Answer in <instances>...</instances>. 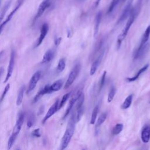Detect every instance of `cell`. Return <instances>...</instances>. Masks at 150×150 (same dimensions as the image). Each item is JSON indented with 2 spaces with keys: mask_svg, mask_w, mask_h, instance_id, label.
<instances>
[{
  "mask_svg": "<svg viewBox=\"0 0 150 150\" xmlns=\"http://www.w3.org/2000/svg\"><path fill=\"white\" fill-rule=\"evenodd\" d=\"M141 3H142V0H139L138 2L135 4V6L132 8L131 14L129 16V18L128 19V21L127 22L124 28L122 30L121 33L118 36L117 38V48L119 49L121 46V43L124 39L126 37L128 30H129L131 25L134 23L135 18H137V15H138L140 9H141Z\"/></svg>",
  "mask_w": 150,
  "mask_h": 150,
  "instance_id": "cell-1",
  "label": "cell"
},
{
  "mask_svg": "<svg viewBox=\"0 0 150 150\" xmlns=\"http://www.w3.org/2000/svg\"><path fill=\"white\" fill-rule=\"evenodd\" d=\"M76 122L75 120V115L74 114H72L71 115V117L69 119L66 129L65 131V132L61 141V144H60L61 149H64L68 146L74 132Z\"/></svg>",
  "mask_w": 150,
  "mask_h": 150,
  "instance_id": "cell-2",
  "label": "cell"
},
{
  "mask_svg": "<svg viewBox=\"0 0 150 150\" xmlns=\"http://www.w3.org/2000/svg\"><path fill=\"white\" fill-rule=\"evenodd\" d=\"M80 69H81V65L79 63H77L76 64L74 65V66L70 72L68 78L66 81V83L64 86V89L68 88L73 83V82L76 80V77H77L80 72Z\"/></svg>",
  "mask_w": 150,
  "mask_h": 150,
  "instance_id": "cell-3",
  "label": "cell"
},
{
  "mask_svg": "<svg viewBox=\"0 0 150 150\" xmlns=\"http://www.w3.org/2000/svg\"><path fill=\"white\" fill-rule=\"evenodd\" d=\"M134 0H128L127 2V4L121 13V15H120V18H118L117 21V23H120L124 21H125L126 19H127L131 12L132 11V5L133 3Z\"/></svg>",
  "mask_w": 150,
  "mask_h": 150,
  "instance_id": "cell-4",
  "label": "cell"
},
{
  "mask_svg": "<svg viewBox=\"0 0 150 150\" xmlns=\"http://www.w3.org/2000/svg\"><path fill=\"white\" fill-rule=\"evenodd\" d=\"M15 59V53L14 50H12L11 53V56H10V59H9L8 66L7 68V73H6V77H5V79L4 83L7 82V81L11 77V75L12 74L13 68H14Z\"/></svg>",
  "mask_w": 150,
  "mask_h": 150,
  "instance_id": "cell-5",
  "label": "cell"
},
{
  "mask_svg": "<svg viewBox=\"0 0 150 150\" xmlns=\"http://www.w3.org/2000/svg\"><path fill=\"white\" fill-rule=\"evenodd\" d=\"M40 76H41V73H40V71H39L35 72L33 74L28 84V88L26 91L27 94L30 93L35 88L37 83L38 82V81L40 78Z\"/></svg>",
  "mask_w": 150,
  "mask_h": 150,
  "instance_id": "cell-6",
  "label": "cell"
},
{
  "mask_svg": "<svg viewBox=\"0 0 150 150\" xmlns=\"http://www.w3.org/2000/svg\"><path fill=\"white\" fill-rule=\"evenodd\" d=\"M24 113L22 111H20L18 115L17 118H16V124L14 126L13 129V132L12 134L18 135V134L19 133L22 126L23 125V121H24Z\"/></svg>",
  "mask_w": 150,
  "mask_h": 150,
  "instance_id": "cell-7",
  "label": "cell"
},
{
  "mask_svg": "<svg viewBox=\"0 0 150 150\" xmlns=\"http://www.w3.org/2000/svg\"><path fill=\"white\" fill-rule=\"evenodd\" d=\"M59 100L57 99L53 104L49 108V109L48 110L47 112H46V115H45L43 120H42V123L44 124L46 122V121H47V120L50 118L58 110H59Z\"/></svg>",
  "mask_w": 150,
  "mask_h": 150,
  "instance_id": "cell-8",
  "label": "cell"
},
{
  "mask_svg": "<svg viewBox=\"0 0 150 150\" xmlns=\"http://www.w3.org/2000/svg\"><path fill=\"white\" fill-rule=\"evenodd\" d=\"M149 47V44L146 43L145 45L142 46H139L137 50L134 53V59H138L142 58L148 52V49Z\"/></svg>",
  "mask_w": 150,
  "mask_h": 150,
  "instance_id": "cell-9",
  "label": "cell"
},
{
  "mask_svg": "<svg viewBox=\"0 0 150 150\" xmlns=\"http://www.w3.org/2000/svg\"><path fill=\"white\" fill-rule=\"evenodd\" d=\"M80 93V91H77L74 95L73 96H72V97L70 98V101H69V104L67 105V109L66 110V112L64 113V115L63 116V118H65L67 115L68 114L70 113V112L71 111V110H72L74 104L76 103V101L79 97V96Z\"/></svg>",
  "mask_w": 150,
  "mask_h": 150,
  "instance_id": "cell-10",
  "label": "cell"
},
{
  "mask_svg": "<svg viewBox=\"0 0 150 150\" xmlns=\"http://www.w3.org/2000/svg\"><path fill=\"white\" fill-rule=\"evenodd\" d=\"M49 6H50L49 0H44L43 1H42L41 2V4H40L39 8H38L37 13H36V14L35 15V19L36 20V19H38L39 18H40L43 15V13H44L45 10Z\"/></svg>",
  "mask_w": 150,
  "mask_h": 150,
  "instance_id": "cell-11",
  "label": "cell"
},
{
  "mask_svg": "<svg viewBox=\"0 0 150 150\" xmlns=\"http://www.w3.org/2000/svg\"><path fill=\"white\" fill-rule=\"evenodd\" d=\"M49 30V26L48 24L46 23H45L42 25L41 29H40V36L38 39L36 45V47L39 46L43 42V40H44L46 35L47 33Z\"/></svg>",
  "mask_w": 150,
  "mask_h": 150,
  "instance_id": "cell-12",
  "label": "cell"
},
{
  "mask_svg": "<svg viewBox=\"0 0 150 150\" xmlns=\"http://www.w3.org/2000/svg\"><path fill=\"white\" fill-rule=\"evenodd\" d=\"M141 140L144 143H147L150 139V126L145 125L142 129L141 134Z\"/></svg>",
  "mask_w": 150,
  "mask_h": 150,
  "instance_id": "cell-13",
  "label": "cell"
},
{
  "mask_svg": "<svg viewBox=\"0 0 150 150\" xmlns=\"http://www.w3.org/2000/svg\"><path fill=\"white\" fill-rule=\"evenodd\" d=\"M101 16H102V13L100 11L98 12L96 16L94 26V37L95 38L97 37L99 27H100V25L101 20Z\"/></svg>",
  "mask_w": 150,
  "mask_h": 150,
  "instance_id": "cell-14",
  "label": "cell"
},
{
  "mask_svg": "<svg viewBox=\"0 0 150 150\" xmlns=\"http://www.w3.org/2000/svg\"><path fill=\"white\" fill-rule=\"evenodd\" d=\"M54 56V50L53 49H49L44 54L41 63L43 64V63H46L50 62L53 59Z\"/></svg>",
  "mask_w": 150,
  "mask_h": 150,
  "instance_id": "cell-15",
  "label": "cell"
},
{
  "mask_svg": "<svg viewBox=\"0 0 150 150\" xmlns=\"http://www.w3.org/2000/svg\"><path fill=\"white\" fill-rule=\"evenodd\" d=\"M148 67H149V64H145L144 66H143L142 68H141V69L138 70V71L137 72V73L134 77H128V78L126 79V80H127V81H128V82H132V81H135L136 80H137V79L139 78V77L140 76V75H141L142 73H144L145 71H146V70L148 69Z\"/></svg>",
  "mask_w": 150,
  "mask_h": 150,
  "instance_id": "cell-16",
  "label": "cell"
},
{
  "mask_svg": "<svg viewBox=\"0 0 150 150\" xmlns=\"http://www.w3.org/2000/svg\"><path fill=\"white\" fill-rule=\"evenodd\" d=\"M63 84V81L62 79L54 81L52 84L49 86V88L50 92L52 93L53 91H57L61 89Z\"/></svg>",
  "mask_w": 150,
  "mask_h": 150,
  "instance_id": "cell-17",
  "label": "cell"
},
{
  "mask_svg": "<svg viewBox=\"0 0 150 150\" xmlns=\"http://www.w3.org/2000/svg\"><path fill=\"white\" fill-rule=\"evenodd\" d=\"M101 56H99L91 64V68L90 70V74L91 76L94 75V74L97 71V69L101 62Z\"/></svg>",
  "mask_w": 150,
  "mask_h": 150,
  "instance_id": "cell-18",
  "label": "cell"
},
{
  "mask_svg": "<svg viewBox=\"0 0 150 150\" xmlns=\"http://www.w3.org/2000/svg\"><path fill=\"white\" fill-rule=\"evenodd\" d=\"M25 89V86H22L21 87V88L19 90L17 98H16V105H20L23 101V94Z\"/></svg>",
  "mask_w": 150,
  "mask_h": 150,
  "instance_id": "cell-19",
  "label": "cell"
},
{
  "mask_svg": "<svg viewBox=\"0 0 150 150\" xmlns=\"http://www.w3.org/2000/svg\"><path fill=\"white\" fill-rule=\"evenodd\" d=\"M132 97H133L132 94H130L128 96H127V98H125V100H124V101L123 102V103L122 104L121 108L123 110L128 108L130 107V105H131V103L132 101Z\"/></svg>",
  "mask_w": 150,
  "mask_h": 150,
  "instance_id": "cell-20",
  "label": "cell"
},
{
  "mask_svg": "<svg viewBox=\"0 0 150 150\" xmlns=\"http://www.w3.org/2000/svg\"><path fill=\"white\" fill-rule=\"evenodd\" d=\"M150 35V25H149L146 29L145 30V32L142 36L141 41V43L139 45V46H142L144 45H145L147 41L149 39V37Z\"/></svg>",
  "mask_w": 150,
  "mask_h": 150,
  "instance_id": "cell-21",
  "label": "cell"
},
{
  "mask_svg": "<svg viewBox=\"0 0 150 150\" xmlns=\"http://www.w3.org/2000/svg\"><path fill=\"white\" fill-rule=\"evenodd\" d=\"M98 110H99V107L98 105H96L93 111L92 114H91V119H90V124H94L96 121V118L97 117V114H98Z\"/></svg>",
  "mask_w": 150,
  "mask_h": 150,
  "instance_id": "cell-22",
  "label": "cell"
},
{
  "mask_svg": "<svg viewBox=\"0 0 150 150\" xmlns=\"http://www.w3.org/2000/svg\"><path fill=\"white\" fill-rule=\"evenodd\" d=\"M66 67V60L64 58H62L59 60L56 70L58 73H60L64 70Z\"/></svg>",
  "mask_w": 150,
  "mask_h": 150,
  "instance_id": "cell-23",
  "label": "cell"
},
{
  "mask_svg": "<svg viewBox=\"0 0 150 150\" xmlns=\"http://www.w3.org/2000/svg\"><path fill=\"white\" fill-rule=\"evenodd\" d=\"M84 101V94L83 93L80 92V93L79 96V97H78V98L76 101V103H77L76 110L79 108H81V107H83Z\"/></svg>",
  "mask_w": 150,
  "mask_h": 150,
  "instance_id": "cell-24",
  "label": "cell"
},
{
  "mask_svg": "<svg viewBox=\"0 0 150 150\" xmlns=\"http://www.w3.org/2000/svg\"><path fill=\"white\" fill-rule=\"evenodd\" d=\"M107 114L105 112H104V113L101 114L99 116V117H98V120H97V121L96 122V128H97L100 127V126L104 122V121L105 120V119L107 118Z\"/></svg>",
  "mask_w": 150,
  "mask_h": 150,
  "instance_id": "cell-25",
  "label": "cell"
},
{
  "mask_svg": "<svg viewBox=\"0 0 150 150\" xmlns=\"http://www.w3.org/2000/svg\"><path fill=\"white\" fill-rule=\"evenodd\" d=\"M123 129V125L122 124H117L112 129V133L113 135L119 134Z\"/></svg>",
  "mask_w": 150,
  "mask_h": 150,
  "instance_id": "cell-26",
  "label": "cell"
},
{
  "mask_svg": "<svg viewBox=\"0 0 150 150\" xmlns=\"http://www.w3.org/2000/svg\"><path fill=\"white\" fill-rule=\"evenodd\" d=\"M115 94V89L112 86L110 88V90L108 94V97H107V102L108 103H111L112 101Z\"/></svg>",
  "mask_w": 150,
  "mask_h": 150,
  "instance_id": "cell-27",
  "label": "cell"
},
{
  "mask_svg": "<svg viewBox=\"0 0 150 150\" xmlns=\"http://www.w3.org/2000/svg\"><path fill=\"white\" fill-rule=\"evenodd\" d=\"M71 94V92H69V93H67L66 94H65L63 97H62V98L60 101V102L59 103V110L65 104V103L67 101L68 98H69Z\"/></svg>",
  "mask_w": 150,
  "mask_h": 150,
  "instance_id": "cell-28",
  "label": "cell"
},
{
  "mask_svg": "<svg viewBox=\"0 0 150 150\" xmlns=\"http://www.w3.org/2000/svg\"><path fill=\"white\" fill-rule=\"evenodd\" d=\"M77 110V112H76V115H75V120H76V122H79L81 117H82V115H83V107H81V108H79L78 109L76 110Z\"/></svg>",
  "mask_w": 150,
  "mask_h": 150,
  "instance_id": "cell-29",
  "label": "cell"
},
{
  "mask_svg": "<svg viewBox=\"0 0 150 150\" xmlns=\"http://www.w3.org/2000/svg\"><path fill=\"white\" fill-rule=\"evenodd\" d=\"M120 0H112L108 9V13H111L118 4Z\"/></svg>",
  "mask_w": 150,
  "mask_h": 150,
  "instance_id": "cell-30",
  "label": "cell"
},
{
  "mask_svg": "<svg viewBox=\"0 0 150 150\" xmlns=\"http://www.w3.org/2000/svg\"><path fill=\"white\" fill-rule=\"evenodd\" d=\"M16 137H17V135H16L13 134H11V135L9 138V139H8V149H11V147L13 145Z\"/></svg>",
  "mask_w": 150,
  "mask_h": 150,
  "instance_id": "cell-31",
  "label": "cell"
},
{
  "mask_svg": "<svg viewBox=\"0 0 150 150\" xmlns=\"http://www.w3.org/2000/svg\"><path fill=\"white\" fill-rule=\"evenodd\" d=\"M106 71H104L102 76L101 77L100 79V84H99V91H101L102 88L103 87L104 83H105V76H106Z\"/></svg>",
  "mask_w": 150,
  "mask_h": 150,
  "instance_id": "cell-32",
  "label": "cell"
},
{
  "mask_svg": "<svg viewBox=\"0 0 150 150\" xmlns=\"http://www.w3.org/2000/svg\"><path fill=\"white\" fill-rule=\"evenodd\" d=\"M9 88H10V84H8L5 86V88H4V90L3 92H2V94L1 97V98H0V102H1V101L4 100V98H5V97L6 93H7V92L8 91Z\"/></svg>",
  "mask_w": 150,
  "mask_h": 150,
  "instance_id": "cell-33",
  "label": "cell"
},
{
  "mask_svg": "<svg viewBox=\"0 0 150 150\" xmlns=\"http://www.w3.org/2000/svg\"><path fill=\"white\" fill-rule=\"evenodd\" d=\"M32 135L35 137H40V131H39V129H35L33 132H32Z\"/></svg>",
  "mask_w": 150,
  "mask_h": 150,
  "instance_id": "cell-34",
  "label": "cell"
},
{
  "mask_svg": "<svg viewBox=\"0 0 150 150\" xmlns=\"http://www.w3.org/2000/svg\"><path fill=\"white\" fill-rule=\"evenodd\" d=\"M61 40H62V38H57V39L55 40V41H54V43H55V45H56V46H57L58 45H59V43H60V42Z\"/></svg>",
  "mask_w": 150,
  "mask_h": 150,
  "instance_id": "cell-35",
  "label": "cell"
},
{
  "mask_svg": "<svg viewBox=\"0 0 150 150\" xmlns=\"http://www.w3.org/2000/svg\"><path fill=\"white\" fill-rule=\"evenodd\" d=\"M101 1V0H96V6H98V5L99 4V3Z\"/></svg>",
  "mask_w": 150,
  "mask_h": 150,
  "instance_id": "cell-36",
  "label": "cell"
},
{
  "mask_svg": "<svg viewBox=\"0 0 150 150\" xmlns=\"http://www.w3.org/2000/svg\"><path fill=\"white\" fill-rule=\"evenodd\" d=\"M2 53V52H1V53H0V56H1V53Z\"/></svg>",
  "mask_w": 150,
  "mask_h": 150,
  "instance_id": "cell-37",
  "label": "cell"
},
{
  "mask_svg": "<svg viewBox=\"0 0 150 150\" xmlns=\"http://www.w3.org/2000/svg\"><path fill=\"white\" fill-rule=\"evenodd\" d=\"M1 0H0V5H1Z\"/></svg>",
  "mask_w": 150,
  "mask_h": 150,
  "instance_id": "cell-38",
  "label": "cell"
}]
</instances>
